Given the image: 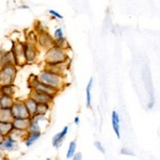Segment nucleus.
Segmentation results:
<instances>
[{
  "label": "nucleus",
  "instance_id": "obj_1",
  "mask_svg": "<svg viewBox=\"0 0 160 160\" xmlns=\"http://www.w3.org/2000/svg\"><path fill=\"white\" fill-rule=\"evenodd\" d=\"M38 79L41 82L45 83L46 86L52 88L58 92L63 90V88L65 87V77H64V75L53 73V72L46 68H43L41 71V73L38 75Z\"/></svg>",
  "mask_w": 160,
  "mask_h": 160
},
{
  "label": "nucleus",
  "instance_id": "obj_2",
  "mask_svg": "<svg viewBox=\"0 0 160 160\" xmlns=\"http://www.w3.org/2000/svg\"><path fill=\"white\" fill-rule=\"evenodd\" d=\"M68 50L63 49L57 45L51 46L47 50H45L44 56V63L45 64H62L69 62Z\"/></svg>",
  "mask_w": 160,
  "mask_h": 160
},
{
  "label": "nucleus",
  "instance_id": "obj_3",
  "mask_svg": "<svg viewBox=\"0 0 160 160\" xmlns=\"http://www.w3.org/2000/svg\"><path fill=\"white\" fill-rule=\"evenodd\" d=\"M24 52L27 64H32L38 60L40 49L37 45V32L35 31H30L27 34V38L24 42Z\"/></svg>",
  "mask_w": 160,
  "mask_h": 160
},
{
  "label": "nucleus",
  "instance_id": "obj_4",
  "mask_svg": "<svg viewBox=\"0 0 160 160\" xmlns=\"http://www.w3.org/2000/svg\"><path fill=\"white\" fill-rule=\"evenodd\" d=\"M18 68L14 63H9L0 68V86L14 83L16 79Z\"/></svg>",
  "mask_w": 160,
  "mask_h": 160
},
{
  "label": "nucleus",
  "instance_id": "obj_5",
  "mask_svg": "<svg viewBox=\"0 0 160 160\" xmlns=\"http://www.w3.org/2000/svg\"><path fill=\"white\" fill-rule=\"evenodd\" d=\"M13 55V63L17 66L18 68H22L24 66L27 65L24 52V42L20 41H13L11 49Z\"/></svg>",
  "mask_w": 160,
  "mask_h": 160
},
{
  "label": "nucleus",
  "instance_id": "obj_6",
  "mask_svg": "<svg viewBox=\"0 0 160 160\" xmlns=\"http://www.w3.org/2000/svg\"><path fill=\"white\" fill-rule=\"evenodd\" d=\"M28 87L30 88V90H37V91L46 93V94L50 95V96L56 97L58 95V91H56L52 88L46 86L45 83L41 82L38 79V75H30L29 79H28Z\"/></svg>",
  "mask_w": 160,
  "mask_h": 160
},
{
  "label": "nucleus",
  "instance_id": "obj_7",
  "mask_svg": "<svg viewBox=\"0 0 160 160\" xmlns=\"http://www.w3.org/2000/svg\"><path fill=\"white\" fill-rule=\"evenodd\" d=\"M11 109V113L13 118H31L30 113L28 112L27 108L25 106L24 100L22 99H16L15 98L14 102H13Z\"/></svg>",
  "mask_w": 160,
  "mask_h": 160
},
{
  "label": "nucleus",
  "instance_id": "obj_8",
  "mask_svg": "<svg viewBox=\"0 0 160 160\" xmlns=\"http://www.w3.org/2000/svg\"><path fill=\"white\" fill-rule=\"evenodd\" d=\"M37 45L38 49L47 50L48 48L55 45V40L48 31L43 30L37 33Z\"/></svg>",
  "mask_w": 160,
  "mask_h": 160
},
{
  "label": "nucleus",
  "instance_id": "obj_9",
  "mask_svg": "<svg viewBox=\"0 0 160 160\" xmlns=\"http://www.w3.org/2000/svg\"><path fill=\"white\" fill-rule=\"evenodd\" d=\"M16 139H14L11 135L4 137L2 143L0 144V151L1 152H14L18 149V145H17Z\"/></svg>",
  "mask_w": 160,
  "mask_h": 160
},
{
  "label": "nucleus",
  "instance_id": "obj_10",
  "mask_svg": "<svg viewBox=\"0 0 160 160\" xmlns=\"http://www.w3.org/2000/svg\"><path fill=\"white\" fill-rule=\"evenodd\" d=\"M30 97H32L37 102H44V104H52L55 97L46 94V93L37 91V90H30Z\"/></svg>",
  "mask_w": 160,
  "mask_h": 160
},
{
  "label": "nucleus",
  "instance_id": "obj_11",
  "mask_svg": "<svg viewBox=\"0 0 160 160\" xmlns=\"http://www.w3.org/2000/svg\"><path fill=\"white\" fill-rule=\"evenodd\" d=\"M31 118H13L12 121V125L13 128L16 130H20V131H27L28 127L30 125Z\"/></svg>",
  "mask_w": 160,
  "mask_h": 160
},
{
  "label": "nucleus",
  "instance_id": "obj_12",
  "mask_svg": "<svg viewBox=\"0 0 160 160\" xmlns=\"http://www.w3.org/2000/svg\"><path fill=\"white\" fill-rule=\"evenodd\" d=\"M68 126H65V127L62 129V131H60L59 133H57V135L53 136L52 138V146L56 148H60L62 143H63L64 139H65L66 135H68Z\"/></svg>",
  "mask_w": 160,
  "mask_h": 160
},
{
  "label": "nucleus",
  "instance_id": "obj_13",
  "mask_svg": "<svg viewBox=\"0 0 160 160\" xmlns=\"http://www.w3.org/2000/svg\"><path fill=\"white\" fill-rule=\"evenodd\" d=\"M111 123L118 139H121V118L117 111H112V117H111Z\"/></svg>",
  "mask_w": 160,
  "mask_h": 160
},
{
  "label": "nucleus",
  "instance_id": "obj_14",
  "mask_svg": "<svg viewBox=\"0 0 160 160\" xmlns=\"http://www.w3.org/2000/svg\"><path fill=\"white\" fill-rule=\"evenodd\" d=\"M41 136H42L41 131H31V132H27V135H26L24 139L25 145L27 146V148H29V146H31L34 142H37L38 139L41 138Z\"/></svg>",
  "mask_w": 160,
  "mask_h": 160
},
{
  "label": "nucleus",
  "instance_id": "obj_15",
  "mask_svg": "<svg viewBox=\"0 0 160 160\" xmlns=\"http://www.w3.org/2000/svg\"><path fill=\"white\" fill-rule=\"evenodd\" d=\"M17 91V88L14 83L3 84L0 86V95H9V96H15Z\"/></svg>",
  "mask_w": 160,
  "mask_h": 160
},
{
  "label": "nucleus",
  "instance_id": "obj_16",
  "mask_svg": "<svg viewBox=\"0 0 160 160\" xmlns=\"http://www.w3.org/2000/svg\"><path fill=\"white\" fill-rule=\"evenodd\" d=\"M13 63V55L11 50H0V68L6 64Z\"/></svg>",
  "mask_w": 160,
  "mask_h": 160
},
{
  "label": "nucleus",
  "instance_id": "obj_17",
  "mask_svg": "<svg viewBox=\"0 0 160 160\" xmlns=\"http://www.w3.org/2000/svg\"><path fill=\"white\" fill-rule=\"evenodd\" d=\"M24 102H25L26 108H27L28 112L30 113L31 117H32V115H34L35 114V109H37L38 102H35V100L33 99L32 97H30V96H28L27 98H25L24 99Z\"/></svg>",
  "mask_w": 160,
  "mask_h": 160
},
{
  "label": "nucleus",
  "instance_id": "obj_18",
  "mask_svg": "<svg viewBox=\"0 0 160 160\" xmlns=\"http://www.w3.org/2000/svg\"><path fill=\"white\" fill-rule=\"evenodd\" d=\"M13 121V117L10 108H0V122L11 123Z\"/></svg>",
  "mask_w": 160,
  "mask_h": 160
},
{
  "label": "nucleus",
  "instance_id": "obj_19",
  "mask_svg": "<svg viewBox=\"0 0 160 160\" xmlns=\"http://www.w3.org/2000/svg\"><path fill=\"white\" fill-rule=\"evenodd\" d=\"M15 97L9 96V95H0V108H11Z\"/></svg>",
  "mask_w": 160,
  "mask_h": 160
},
{
  "label": "nucleus",
  "instance_id": "obj_20",
  "mask_svg": "<svg viewBox=\"0 0 160 160\" xmlns=\"http://www.w3.org/2000/svg\"><path fill=\"white\" fill-rule=\"evenodd\" d=\"M13 125L12 122L11 123H3V122H0V135L2 137H7L9 136L10 133L13 131Z\"/></svg>",
  "mask_w": 160,
  "mask_h": 160
},
{
  "label": "nucleus",
  "instance_id": "obj_21",
  "mask_svg": "<svg viewBox=\"0 0 160 160\" xmlns=\"http://www.w3.org/2000/svg\"><path fill=\"white\" fill-rule=\"evenodd\" d=\"M50 104H44V102H38L35 114L38 115H46L50 110Z\"/></svg>",
  "mask_w": 160,
  "mask_h": 160
},
{
  "label": "nucleus",
  "instance_id": "obj_22",
  "mask_svg": "<svg viewBox=\"0 0 160 160\" xmlns=\"http://www.w3.org/2000/svg\"><path fill=\"white\" fill-rule=\"evenodd\" d=\"M92 87H93V78H90L89 82H88V86L86 89V93H87V107L89 109L92 108Z\"/></svg>",
  "mask_w": 160,
  "mask_h": 160
},
{
  "label": "nucleus",
  "instance_id": "obj_23",
  "mask_svg": "<svg viewBox=\"0 0 160 160\" xmlns=\"http://www.w3.org/2000/svg\"><path fill=\"white\" fill-rule=\"evenodd\" d=\"M76 148H77V142L76 141H72L68 145V153H66V158L68 159H72V157L74 156L75 153H76Z\"/></svg>",
  "mask_w": 160,
  "mask_h": 160
},
{
  "label": "nucleus",
  "instance_id": "obj_24",
  "mask_svg": "<svg viewBox=\"0 0 160 160\" xmlns=\"http://www.w3.org/2000/svg\"><path fill=\"white\" fill-rule=\"evenodd\" d=\"M52 38H53V40H55V41H59V40H62V38H65V37H64V31H63V29H62L61 27L57 28V29L55 30V32H53Z\"/></svg>",
  "mask_w": 160,
  "mask_h": 160
},
{
  "label": "nucleus",
  "instance_id": "obj_25",
  "mask_svg": "<svg viewBox=\"0 0 160 160\" xmlns=\"http://www.w3.org/2000/svg\"><path fill=\"white\" fill-rule=\"evenodd\" d=\"M55 45L63 48V49H66V50L69 49V44H68V41H66L65 38H62V40H59V41H55Z\"/></svg>",
  "mask_w": 160,
  "mask_h": 160
},
{
  "label": "nucleus",
  "instance_id": "obj_26",
  "mask_svg": "<svg viewBox=\"0 0 160 160\" xmlns=\"http://www.w3.org/2000/svg\"><path fill=\"white\" fill-rule=\"evenodd\" d=\"M48 13L51 15L52 17H55V18H58V19H63V15H61L60 13H59L58 11H56V10H48Z\"/></svg>",
  "mask_w": 160,
  "mask_h": 160
},
{
  "label": "nucleus",
  "instance_id": "obj_27",
  "mask_svg": "<svg viewBox=\"0 0 160 160\" xmlns=\"http://www.w3.org/2000/svg\"><path fill=\"white\" fill-rule=\"evenodd\" d=\"M43 30H46V28H45V26H43V24L41 22H37L34 24V31L35 32H41V31H43Z\"/></svg>",
  "mask_w": 160,
  "mask_h": 160
},
{
  "label": "nucleus",
  "instance_id": "obj_28",
  "mask_svg": "<svg viewBox=\"0 0 160 160\" xmlns=\"http://www.w3.org/2000/svg\"><path fill=\"white\" fill-rule=\"evenodd\" d=\"M94 145H95V148H96L98 149V151L100 152V153L105 154V152H106V151H105V148H104V146H102V144L100 143L99 141H96V142H95Z\"/></svg>",
  "mask_w": 160,
  "mask_h": 160
},
{
  "label": "nucleus",
  "instance_id": "obj_29",
  "mask_svg": "<svg viewBox=\"0 0 160 160\" xmlns=\"http://www.w3.org/2000/svg\"><path fill=\"white\" fill-rule=\"evenodd\" d=\"M72 160H82V154L80 153H75V155L72 157Z\"/></svg>",
  "mask_w": 160,
  "mask_h": 160
},
{
  "label": "nucleus",
  "instance_id": "obj_30",
  "mask_svg": "<svg viewBox=\"0 0 160 160\" xmlns=\"http://www.w3.org/2000/svg\"><path fill=\"white\" fill-rule=\"evenodd\" d=\"M74 123H75V125H77V126L79 125V123H80V118H79V117H76V118H75Z\"/></svg>",
  "mask_w": 160,
  "mask_h": 160
},
{
  "label": "nucleus",
  "instance_id": "obj_31",
  "mask_svg": "<svg viewBox=\"0 0 160 160\" xmlns=\"http://www.w3.org/2000/svg\"><path fill=\"white\" fill-rule=\"evenodd\" d=\"M18 9H22V10H26V9H30L29 6H19Z\"/></svg>",
  "mask_w": 160,
  "mask_h": 160
},
{
  "label": "nucleus",
  "instance_id": "obj_32",
  "mask_svg": "<svg viewBox=\"0 0 160 160\" xmlns=\"http://www.w3.org/2000/svg\"><path fill=\"white\" fill-rule=\"evenodd\" d=\"M3 139H4V137H2L1 135H0V144L2 143V141H3Z\"/></svg>",
  "mask_w": 160,
  "mask_h": 160
},
{
  "label": "nucleus",
  "instance_id": "obj_33",
  "mask_svg": "<svg viewBox=\"0 0 160 160\" xmlns=\"http://www.w3.org/2000/svg\"><path fill=\"white\" fill-rule=\"evenodd\" d=\"M3 152H1V151H0V158H3Z\"/></svg>",
  "mask_w": 160,
  "mask_h": 160
},
{
  "label": "nucleus",
  "instance_id": "obj_34",
  "mask_svg": "<svg viewBox=\"0 0 160 160\" xmlns=\"http://www.w3.org/2000/svg\"><path fill=\"white\" fill-rule=\"evenodd\" d=\"M46 160H51L50 158H47V159H46Z\"/></svg>",
  "mask_w": 160,
  "mask_h": 160
}]
</instances>
